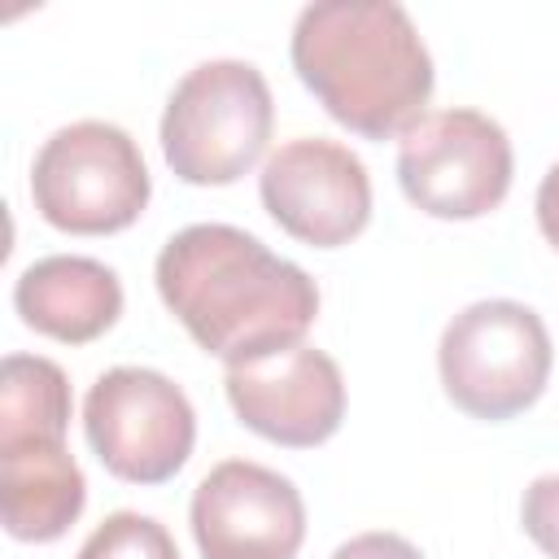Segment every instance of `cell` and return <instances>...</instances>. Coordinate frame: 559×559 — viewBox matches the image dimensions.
I'll list each match as a JSON object with an SVG mask.
<instances>
[{
    "mask_svg": "<svg viewBox=\"0 0 559 559\" xmlns=\"http://www.w3.org/2000/svg\"><path fill=\"white\" fill-rule=\"evenodd\" d=\"M162 306L227 367L293 349L319 319V284L231 223L175 231L153 266Z\"/></svg>",
    "mask_w": 559,
    "mask_h": 559,
    "instance_id": "cell-1",
    "label": "cell"
},
{
    "mask_svg": "<svg viewBox=\"0 0 559 559\" xmlns=\"http://www.w3.org/2000/svg\"><path fill=\"white\" fill-rule=\"evenodd\" d=\"M288 57L306 92L354 135L393 140L428 114L437 74L424 35L393 0H319L297 13Z\"/></svg>",
    "mask_w": 559,
    "mask_h": 559,
    "instance_id": "cell-2",
    "label": "cell"
},
{
    "mask_svg": "<svg viewBox=\"0 0 559 559\" xmlns=\"http://www.w3.org/2000/svg\"><path fill=\"white\" fill-rule=\"evenodd\" d=\"M271 127L275 100L253 61H201L166 100L162 157L192 188H227L262 162Z\"/></svg>",
    "mask_w": 559,
    "mask_h": 559,
    "instance_id": "cell-3",
    "label": "cell"
},
{
    "mask_svg": "<svg viewBox=\"0 0 559 559\" xmlns=\"http://www.w3.org/2000/svg\"><path fill=\"white\" fill-rule=\"evenodd\" d=\"M555 345L542 314L511 297L463 306L437 341L445 397L485 424L524 415L550 384Z\"/></svg>",
    "mask_w": 559,
    "mask_h": 559,
    "instance_id": "cell-4",
    "label": "cell"
},
{
    "mask_svg": "<svg viewBox=\"0 0 559 559\" xmlns=\"http://www.w3.org/2000/svg\"><path fill=\"white\" fill-rule=\"evenodd\" d=\"M153 197L140 144L105 118L57 127L31 166V201L39 218L70 236L127 231Z\"/></svg>",
    "mask_w": 559,
    "mask_h": 559,
    "instance_id": "cell-5",
    "label": "cell"
},
{
    "mask_svg": "<svg viewBox=\"0 0 559 559\" xmlns=\"http://www.w3.org/2000/svg\"><path fill=\"white\" fill-rule=\"evenodd\" d=\"M511 175V140L480 109H428L397 135V183L428 218H485L507 201Z\"/></svg>",
    "mask_w": 559,
    "mask_h": 559,
    "instance_id": "cell-6",
    "label": "cell"
},
{
    "mask_svg": "<svg viewBox=\"0 0 559 559\" xmlns=\"http://www.w3.org/2000/svg\"><path fill=\"white\" fill-rule=\"evenodd\" d=\"M83 437L109 476L162 485L197 445V411L170 376L153 367H109L83 397Z\"/></svg>",
    "mask_w": 559,
    "mask_h": 559,
    "instance_id": "cell-7",
    "label": "cell"
},
{
    "mask_svg": "<svg viewBox=\"0 0 559 559\" xmlns=\"http://www.w3.org/2000/svg\"><path fill=\"white\" fill-rule=\"evenodd\" d=\"M262 210L310 249H341L371 223V175L349 144L323 135L284 140L258 175Z\"/></svg>",
    "mask_w": 559,
    "mask_h": 559,
    "instance_id": "cell-8",
    "label": "cell"
},
{
    "mask_svg": "<svg viewBox=\"0 0 559 559\" xmlns=\"http://www.w3.org/2000/svg\"><path fill=\"white\" fill-rule=\"evenodd\" d=\"M201 559H297L306 542L301 489L253 459L214 463L188 507Z\"/></svg>",
    "mask_w": 559,
    "mask_h": 559,
    "instance_id": "cell-9",
    "label": "cell"
},
{
    "mask_svg": "<svg viewBox=\"0 0 559 559\" xmlns=\"http://www.w3.org/2000/svg\"><path fill=\"white\" fill-rule=\"evenodd\" d=\"M223 389L249 432L288 450L323 445L345 419V376L332 354L306 341L271 358L227 367Z\"/></svg>",
    "mask_w": 559,
    "mask_h": 559,
    "instance_id": "cell-10",
    "label": "cell"
},
{
    "mask_svg": "<svg viewBox=\"0 0 559 559\" xmlns=\"http://www.w3.org/2000/svg\"><path fill=\"white\" fill-rule=\"evenodd\" d=\"M17 319L61 345H87L105 336L122 314L118 271L83 253H48L31 262L13 284Z\"/></svg>",
    "mask_w": 559,
    "mask_h": 559,
    "instance_id": "cell-11",
    "label": "cell"
},
{
    "mask_svg": "<svg viewBox=\"0 0 559 559\" xmlns=\"http://www.w3.org/2000/svg\"><path fill=\"white\" fill-rule=\"evenodd\" d=\"M87 507V476L57 437L0 445V515L13 542H57Z\"/></svg>",
    "mask_w": 559,
    "mask_h": 559,
    "instance_id": "cell-12",
    "label": "cell"
},
{
    "mask_svg": "<svg viewBox=\"0 0 559 559\" xmlns=\"http://www.w3.org/2000/svg\"><path fill=\"white\" fill-rule=\"evenodd\" d=\"M70 428V380L52 358L9 354L0 367V445L57 437Z\"/></svg>",
    "mask_w": 559,
    "mask_h": 559,
    "instance_id": "cell-13",
    "label": "cell"
},
{
    "mask_svg": "<svg viewBox=\"0 0 559 559\" xmlns=\"http://www.w3.org/2000/svg\"><path fill=\"white\" fill-rule=\"evenodd\" d=\"M74 559H179V546L153 515L114 511L87 533Z\"/></svg>",
    "mask_w": 559,
    "mask_h": 559,
    "instance_id": "cell-14",
    "label": "cell"
},
{
    "mask_svg": "<svg viewBox=\"0 0 559 559\" xmlns=\"http://www.w3.org/2000/svg\"><path fill=\"white\" fill-rule=\"evenodd\" d=\"M520 524L533 537V546L550 559H559V472L537 476L520 498Z\"/></svg>",
    "mask_w": 559,
    "mask_h": 559,
    "instance_id": "cell-15",
    "label": "cell"
},
{
    "mask_svg": "<svg viewBox=\"0 0 559 559\" xmlns=\"http://www.w3.org/2000/svg\"><path fill=\"white\" fill-rule=\"evenodd\" d=\"M328 559H424V550L415 542H406L402 533L371 528V533H358V537L341 542Z\"/></svg>",
    "mask_w": 559,
    "mask_h": 559,
    "instance_id": "cell-16",
    "label": "cell"
},
{
    "mask_svg": "<svg viewBox=\"0 0 559 559\" xmlns=\"http://www.w3.org/2000/svg\"><path fill=\"white\" fill-rule=\"evenodd\" d=\"M537 227L550 240V249L559 253V162L537 183Z\"/></svg>",
    "mask_w": 559,
    "mask_h": 559,
    "instance_id": "cell-17",
    "label": "cell"
}]
</instances>
